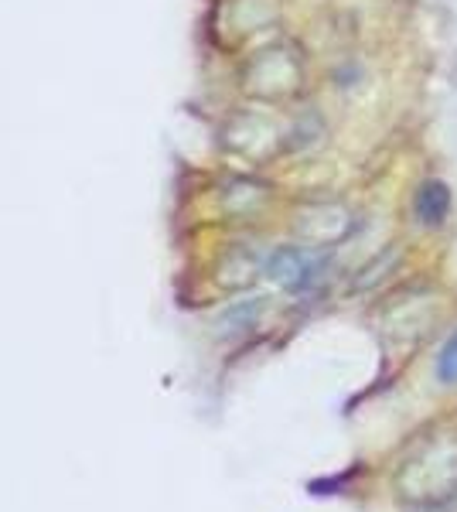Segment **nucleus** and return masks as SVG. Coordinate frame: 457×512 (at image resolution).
Masks as SVG:
<instances>
[{
  "instance_id": "nucleus-1",
  "label": "nucleus",
  "mask_w": 457,
  "mask_h": 512,
  "mask_svg": "<svg viewBox=\"0 0 457 512\" xmlns=\"http://www.w3.org/2000/svg\"><path fill=\"white\" fill-rule=\"evenodd\" d=\"M396 489L410 502H437L457 489V437H423L420 451L403 461Z\"/></svg>"
},
{
  "instance_id": "nucleus-2",
  "label": "nucleus",
  "mask_w": 457,
  "mask_h": 512,
  "mask_svg": "<svg viewBox=\"0 0 457 512\" xmlns=\"http://www.w3.org/2000/svg\"><path fill=\"white\" fill-rule=\"evenodd\" d=\"M267 274L270 280H277L284 291H307L314 287L324 274V260L314 253H304V250H277L270 256L267 263Z\"/></svg>"
},
{
  "instance_id": "nucleus-3",
  "label": "nucleus",
  "mask_w": 457,
  "mask_h": 512,
  "mask_svg": "<svg viewBox=\"0 0 457 512\" xmlns=\"http://www.w3.org/2000/svg\"><path fill=\"white\" fill-rule=\"evenodd\" d=\"M413 216L427 229L444 226L447 216H451V188H447V181L440 178L423 181L417 188V198H413Z\"/></svg>"
},
{
  "instance_id": "nucleus-4",
  "label": "nucleus",
  "mask_w": 457,
  "mask_h": 512,
  "mask_svg": "<svg viewBox=\"0 0 457 512\" xmlns=\"http://www.w3.org/2000/svg\"><path fill=\"white\" fill-rule=\"evenodd\" d=\"M437 379L444 386H457V332L447 338L437 355Z\"/></svg>"
}]
</instances>
